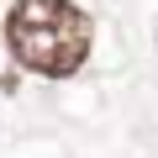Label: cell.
Instances as JSON below:
<instances>
[{
	"mask_svg": "<svg viewBox=\"0 0 158 158\" xmlns=\"http://www.w3.org/2000/svg\"><path fill=\"white\" fill-rule=\"evenodd\" d=\"M6 48L27 74L69 79V74L85 69V58L95 48V21L74 0H11Z\"/></svg>",
	"mask_w": 158,
	"mask_h": 158,
	"instance_id": "obj_1",
	"label": "cell"
}]
</instances>
